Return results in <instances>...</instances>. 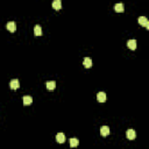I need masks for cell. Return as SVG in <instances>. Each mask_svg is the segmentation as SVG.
Returning <instances> with one entry per match:
<instances>
[{
  "label": "cell",
  "instance_id": "5",
  "mask_svg": "<svg viewBox=\"0 0 149 149\" xmlns=\"http://www.w3.org/2000/svg\"><path fill=\"white\" fill-rule=\"evenodd\" d=\"M126 136H127L128 140H134L136 136V133L134 129H128L127 132H126Z\"/></svg>",
  "mask_w": 149,
  "mask_h": 149
},
{
  "label": "cell",
  "instance_id": "3",
  "mask_svg": "<svg viewBox=\"0 0 149 149\" xmlns=\"http://www.w3.org/2000/svg\"><path fill=\"white\" fill-rule=\"evenodd\" d=\"M97 100L99 102H105L106 101V93L105 92H98V94H97Z\"/></svg>",
  "mask_w": 149,
  "mask_h": 149
},
{
  "label": "cell",
  "instance_id": "12",
  "mask_svg": "<svg viewBox=\"0 0 149 149\" xmlns=\"http://www.w3.org/2000/svg\"><path fill=\"white\" fill-rule=\"evenodd\" d=\"M46 87H47L48 90H54V88L56 87V83L54 80H49V82L46 83Z\"/></svg>",
  "mask_w": 149,
  "mask_h": 149
},
{
  "label": "cell",
  "instance_id": "4",
  "mask_svg": "<svg viewBox=\"0 0 149 149\" xmlns=\"http://www.w3.org/2000/svg\"><path fill=\"white\" fill-rule=\"evenodd\" d=\"M6 27H7V29H8L9 32H15V29H17V23L14 21H9V22H7V25H6Z\"/></svg>",
  "mask_w": 149,
  "mask_h": 149
},
{
  "label": "cell",
  "instance_id": "11",
  "mask_svg": "<svg viewBox=\"0 0 149 149\" xmlns=\"http://www.w3.org/2000/svg\"><path fill=\"white\" fill-rule=\"evenodd\" d=\"M32 102H33V98L31 96H25L23 97V105H31Z\"/></svg>",
  "mask_w": 149,
  "mask_h": 149
},
{
  "label": "cell",
  "instance_id": "10",
  "mask_svg": "<svg viewBox=\"0 0 149 149\" xmlns=\"http://www.w3.org/2000/svg\"><path fill=\"white\" fill-rule=\"evenodd\" d=\"M53 7L56 9V11L61 9V7H62V1H61V0H54V1H53Z\"/></svg>",
  "mask_w": 149,
  "mask_h": 149
},
{
  "label": "cell",
  "instance_id": "15",
  "mask_svg": "<svg viewBox=\"0 0 149 149\" xmlns=\"http://www.w3.org/2000/svg\"><path fill=\"white\" fill-rule=\"evenodd\" d=\"M69 141H70V146H71V147H77L78 143H79L78 139H76V138H71Z\"/></svg>",
  "mask_w": 149,
  "mask_h": 149
},
{
  "label": "cell",
  "instance_id": "13",
  "mask_svg": "<svg viewBox=\"0 0 149 149\" xmlns=\"http://www.w3.org/2000/svg\"><path fill=\"white\" fill-rule=\"evenodd\" d=\"M34 34H35L36 36H41L42 35V29H41V26L40 25H36L35 27H34Z\"/></svg>",
  "mask_w": 149,
  "mask_h": 149
},
{
  "label": "cell",
  "instance_id": "8",
  "mask_svg": "<svg viewBox=\"0 0 149 149\" xmlns=\"http://www.w3.org/2000/svg\"><path fill=\"white\" fill-rule=\"evenodd\" d=\"M83 64H84V66H85V68H91L92 66V59L90 57H85L84 58V61H83Z\"/></svg>",
  "mask_w": 149,
  "mask_h": 149
},
{
  "label": "cell",
  "instance_id": "6",
  "mask_svg": "<svg viewBox=\"0 0 149 149\" xmlns=\"http://www.w3.org/2000/svg\"><path fill=\"white\" fill-rule=\"evenodd\" d=\"M56 141H57L58 143H63L64 141H65V135H64L63 133H57L56 134Z\"/></svg>",
  "mask_w": 149,
  "mask_h": 149
},
{
  "label": "cell",
  "instance_id": "2",
  "mask_svg": "<svg viewBox=\"0 0 149 149\" xmlns=\"http://www.w3.org/2000/svg\"><path fill=\"white\" fill-rule=\"evenodd\" d=\"M20 86V82L19 79H12L11 83H9V87L12 88V90H17V88H19Z\"/></svg>",
  "mask_w": 149,
  "mask_h": 149
},
{
  "label": "cell",
  "instance_id": "1",
  "mask_svg": "<svg viewBox=\"0 0 149 149\" xmlns=\"http://www.w3.org/2000/svg\"><path fill=\"white\" fill-rule=\"evenodd\" d=\"M139 23L142 25V26H144L147 29H149V22H148V19H147L146 17H140L139 18Z\"/></svg>",
  "mask_w": 149,
  "mask_h": 149
},
{
  "label": "cell",
  "instance_id": "9",
  "mask_svg": "<svg viewBox=\"0 0 149 149\" xmlns=\"http://www.w3.org/2000/svg\"><path fill=\"white\" fill-rule=\"evenodd\" d=\"M127 47L132 50H135L136 49V41L135 40H129V41L127 42Z\"/></svg>",
  "mask_w": 149,
  "mask_h": 149
},
{
  "label": "cell",
  "instance_id": "14",
  "mask_svg": "<svg viewBox=\"0 0 149 149\" xmlns=\"http://www.w3.org/2000/svg\"><path fill=\"white\" fill-rule=\"evenodd\" d=\"M114 9H115L116 12H124V4H121V3H118V4H115V6H114Z\"/></svg>",
  "mask_w": 149,
  "mask_h": 149
},
{
  "label": "cell",
  "instance_id": "7",
  "mask_svg": "<svg viewBox=\"0 0 149 149\" xmlns=\"http://www.w3.org/2000/svg\"><path fill=\"white\" fill-rule=\"evenodd\" d=\"M100 134H101L102 136H106L110 134V128L107 127V126H101L100 127Z\"/></svg>",
  "mask_w": 149,
  "mask_h": 149
}]
</instances>
